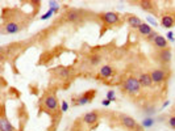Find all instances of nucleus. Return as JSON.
Returning a JSON list of instances; mask_svg holds the SVG:
<instances>
[{"mask_svg": "<svg viewBox=\"0 0 175 131\" xmlns=\"http://www.w3.org/2000/svg\"><path fill=\"white\" fill-rule=\"evenodd\" d=\"M109 102H111V101H109L108 98H107V100H103V102H101V104H103V105H105V106H108V105H109Z\"/></svg>", "mask_w": 175, "mask_h": 131, "instance_id": "nucleus-26", "label": "nucleus"}, {"mask_svg": "<svg viewBox=\"0 0 175 131\" xmlns=\"http://www.w3.org/2000/svg\"><path fill=\"white\" fill-rule=\"evenodd\" d=\"M49 5H50V11H53V12H57L59 9V3H57V2H50Z\"/></svg>", "mask_w": 175, "mask_h": 131, "instance_id": "nucleus-23", "label": "nucleus"}, {"mask_svg": "<svg viewBox=\"0 0 175 131\" xmlns=\"http://www.w3.org/2000/svg\"><path fill=\"white\" fill-rule=\"evenodd\" d=\"M167 126L170 127V129H173V130H175V116H171L170 118H168Z\"/></svg>", "mask_w": 175, "mask_h": 131, "instance_id": "nucleus-22", "label": "nucleus"}, {"mask_svg": "<svg viewBox=\"0 0 175 131\" xmlns=\"http://www.w3.org/2000/svg\"><path fill=\"white\" fill-rule=\"evenodd\" d=\"M127 23H128V25L130 26V28H133V29H138L140 26L144 24L142 23V20L136 15H127Z\"/></svg>", "mask_w": 175, "mask_h": 131, "instance_id": "nucleus-13", "label": "nucleus"}, {"mask_svg": "<svg viewBox=\"0 0 175 131\" xmlns=\"http://www.w3.org/2000/svg\"><path fill=\"white\" fill-rule=\"evenodd\" d=\"M167 37L170 38V41H174V40H173V33H168V34H167Z\"/></svg>", "mask_w": 175, "mask_h": 131, "instance_id": "nucleus-27", "label": "nucleus"}, {"mask_svg": "<svg viewBox=\"0 0 175 131\" xmlns=\"http://www.w3.org/2000/svg\"><path fill=\"white\" fill-rule=\"evenodd\" d=\"M173 58V53L170 49H165V50H159L158 53V61H159L162 64H168L171 62Z\"/></svg>", "mask_w": 175, "mask_h": 131, "instance_id": "nucleus-11", "label": "nucleus"}, {"mask_svg": "<svg viewBox=\"0 0 175 131\" xmlns=\"http://www.w3.org/2000/svg\"><path fill=\"white\" fill-rule=\"evenodd\" d=\"M114 74V68L112 67V66H103V67H100L99 70V76L103 79H108V78H111V76Z\"/></svg>", "mask_w": 175, "mask_h": 131, "instance_id": "nucleus-17", "label": "nucleus"}, {"mask_svg": "<svg viewBox=\"0 0 175 131\" xmlns=\"http://www.w3.org/2000/svg\"><path fill=\"white\" fill-rule=\"evenodd\" d=\"M157 36H158V33H157L155 30H153V32L150 33V34H149V36H147V37L145 38V40H146L147 42H151V43H153V42H154V40L157 38Z\"/></svg>", "mask_w": 175, "mask_h": 131, "instance_id": "nucleus-21", "label": "nucleus"}, {"mask_svg": "<svg viewBox=\"0 0 175 131\" xmlns=\"http://www.w3.org/2000/svg\"><path fill=\"white\" fill-rule=\"evenodd\" d=\"M0 131H15L12 123L8 121V118L4 113V106L2 108V117H0Z\"/></svg>", "mask_w": 175, "mask_h": 131, "instance_id": "nucleus-9", "label": "nucleus"}, {"mask_svg": "<svg viewBox=\"0 0 175 131\" xmlns=\"http://www.w3.org/2000/svg\"><path fill=\"white\" fill-rule=\"evenodd\" d=\"M138 5L144 9V11H149V12H153L154 15L158 13V9L155 7L154 2H150V0H145V2H138Z\"/></svg>", "mask_w": 175, "mask_h": 131, "instance_id": "nucleus-16", "label": "nucleus"}, {"mask_svg": "<svg viewBox=\"0 0 175 131\" xmlns=\"http://www.w3.org/2000/svg\"><path fill=\"white\" fill-rule=\"evenodd\" d=\"M95 96H96V91L95 89L87 91L84 95H82V96H79L78 98H76L75 105H86V104H90L95 98Z\"/></svg>", "mask_w": 175, "mask_h": 131, "instance_id": "nucleus-6", "label": "nucleus"}, {"mask_svg": "<svg viewBox=\"0 0 175 131\" xmlns=\"http://www.w3.org/2000/svg\"><path fill=\"white\" fill-rule=\"evenodd\" d=\"M150 76H151V80H153V83L154 84H162L163 81L166 80V70H162V68H155V70H153L151 72H150Z\"/></svg>", "mask_w": 175, "mask_h": 131, "instance_id": "nucleus-5", "label": "nucleus"}, {"mask_svg": "<svg viewBox=\"0 0 175 131\" xmlns=\"http://www.w3.org/2000/svg\"><path fill=\"white\" fill-rule=\"evenodd\" d=\"M119 121H120V123H121L125 129L132 130V131H137V129L140 126V125L136 122L134 118H132L130 116H127V114H120V116H119Z\"/></svg>", "mask_w": 175, "mask_h": 131, "instance_id": "nucleus-4", "label": "nucleus"}, {"mask_svg": "<svg viewBox=\"0 0 175 131\" xmlns=\"http://www.w3.org/2000/svg\"><path fill=\"white\" fill-rule=\"evenodd\" d=\"M137 32H138V34H140V36H142L144 38H146V37L153 32V29H151V26H150L149 24L144 23V24H142V25L140 26V28L137 29Z\"/></svg>", "mask_w": 175, "mask_h": 131, "instance_id": "nucleus-19", "label": "nucleus"}, {"mask_svg": "<svg viewBox=\"0 0 175 131\" xmlns=\"http://www.w3.org/2000/svg\"><path fill=\"white\" fill-rule=\"evenodd\" d=\"M88 61H90L91 66H97V64L101 63V55L100 54H94V55H91L88 58Z\"/></svg>", "mask_w": 175, "mask_h": 131, "instance_id": "nucleus-20", "label": "nucleus"}, {"mask_svg": "<svg viewBox=\"0 0 175 131\" xmlns=\"http://www.w3.org/2000/svg\"><path fill=\"white\" fill-rule=\"evenodd\" d=\"M53 72H54V75H56L58 79H61V80L67 79L69 76H70V70L69 68H65V67H58L56 70H53Z\"/></svg>", "mask_w": 175, "mask_h": 131, "instance_id": "nucleus-18", "label": "nucleus"}, {"mask_svg": "<svg viewBox=\"0 0 175 131\" xmlns=\"http://www.w3.org/2000/svg\"><path fill=\"white\" fill-rule=\"evenodd\" d=\"M141 88H142V85L138 81V79L132 78V76L128 79H125V81L123 83V91L127 92L128 95H133V96L138 95L141 92Z\"/></svg>", "mask_w": 175, "mask_h": 131, "instance_id": "nucleus-1", "label": "nucleus"}, {"mask_svg": "<svg viewBox=\"0 0 175 131\" xmlns=\"http://www.w3.org/2000/svg\"><path fill=\"white\" fill-rule=\"evenodd\" d=\"M138 81L141 83L142 87H145V88H150L153 87V80H151V76H150V72H144L138 76Z\"/></svg>", "mask_w": 175, "mask_h": 131, "instance_id": "nucleus-14", "label": "nucleus"}, {"mask_svg": "<svg viewBox=\"0 0 175 131\" xmlns=\"http://www.w3.org/2000/svg\"><path fill=\"white\" fill-rule=\"evenodd\" d=\"M82 119H83L84 125H87V126H94V125L97 123V121H99V113L97 112H88V113L84 114Z\"/></svg>", "mask_w": 175, "mask_h": 131, "instance_id": "nucleus-8", "label": "nucleus"}, {"mask_svg": "<svg viewBox=\"0 0 175 131\" xmlns=\"http://www.w3.org/2000/svg\"><path fill=\"white\" fill-rule=\"evenodd\" d=\"M67 102L66 101H62V112H66L67 110Z\"/></svg>", "mask_w": 175, "mask_h": 131, "instance_id": "nucleus-25", "label": "nucleus"}, {"mask_svg": "<svg viewBox=\"0 0 175 131\" xmlns=\"http://www.w3.org/2000/svg\"><path fill=\"white\" fill-rule=\"evenodd\" d=\"M114 98H116V97H114L113 91H109V92H108V100H109V101H114Z\"/></svg>", "mask_w": 175, "mask_h": 131, "instance_id": "nucleus-24", "label": "nucleus"}, {"mask_svg": "<svg viewBox=\"0 0 175 131\" xmlns=\"http://www.w3.org/2000/svg\"><path fill=\"white\" fill-rule=\"evenodd\" d=\"M100 20L103 21V24L105 26H113L119 25L121 21V16L116 12H104L100 15Z\"/></svg>", "mask_w": 175, "mask_h": 131, "instance_id": "nucleus-3", "label": "nucleus"}, {"mask_svg": "<svg viewBox=\"0 0 175 131\" xmlns=\"http://www.w3.org/2000/svg\"><path fill=\"white\" fill-rule=\"evenodd\" d=\"M42 106L46 109L47 112L50 113H57L58 112V108H59V104L58 100L54 93H49L45 97L42 98Z\"/></svg>", "mask_w": 175, "mask_h": 131, "instance_id": "nucleus-2", "label": "nucleus"}, {"mask_svg": "<svg viewBox=\"0 0 175 131\" xmlns=\"http://www.w3.org/2000/svg\"><path fill=\"white\" fill-rule=\"evenodd\" d=\"M65 19H66L67 23H73V24L78 23V21L82 20V11L71 8V9L67 11L66 13H65Z\"/></svg>", "mask_w": 175, "mask_h": 131, "instance_id": "nucleus-7", "label": "nucleus"}, {"mask_svg": "<svg viewBox=\"0 0 175 131\" xmlns=\"http://www.w3.org/2000/svg\"><path fill=\"white\" fill-rule=\"evenodd\" d=\"M21 30V25L19 23H15V21H9L4 25L3 28V34L4 33H8V34H15V33H19Z\"/></svg>", "mask_w": 175, "mask_h": 131, "instance_id": "nucleus-10", "label": "nucleus"}, {"mask_svg": "<svg viewBox=\"0 0 175 131\" xmlns=\"http://www.w3.org/2000/svg\"><path fill=\"white\" fill-rule=\"evenodd\" d=\"M161 25L166 29H170L175 25V16L171 13H166L161 17Z\"/></svg>", "mask_w": 175, "mask_h": 131, "instance_id": "nucleus-12", "label": "nucleus"}, {"mask_svg": "<svg viewBox=\"0 0 175 131\" xmlns=\"http://www.w3.org/2000/svg\"><path fill=\"white\" fill-rule=\"evenodd\" d=\"M153 46L155 49H159V50H165V49H168V42L163 36L158 34L157 38L154 40V42H153Z\"/></svg>", "mask_w": 175, "mask_h": 131, "instance_id": "nucleus-15", "label": "nucleus"}]
</instances>
